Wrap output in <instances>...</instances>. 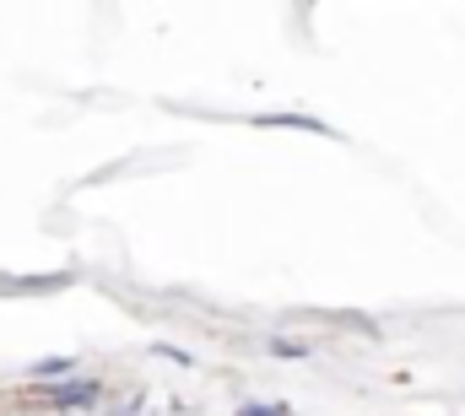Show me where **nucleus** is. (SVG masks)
Listing matches in <instances>:
<instances>
[{
	"instance_id": "f257e3e1",
	"label": "nucleus",
	"mask_w": 465,
	"mask_h": 416,
	"mask_svg": "<svg viewBox=\"0 0 465 416\" xmlns=\"http://www.w3.org/2000/svg\"><path fill=\"white\" fill-rule=\"evenodd\" d=\"M254 124H265V130H314V135H331V124H320V119H309V114H260Z\"/></svg>"
},
{
	"instance_id": "f03ea898",
	"label": "nucleus",
	"mask_w": 465,
	"mask_h": 416,
	"mask_svg": "<svg viewBox=\"0 0 465 416\" xmlns=\"http://www.w3.org/2000/svg\"><path fill=\"white\" fill-rule=\"evenodd\" d=\"M49 401H54V406H93V401H98V384L76 379V384H65V390H49Z\"/></svg>"
},
{
	"instance_id": "7ed1b4c3",
	"label": "nucleus",
	"mask_w": 465,
	"mask_h": 416,
	"mask_svg": "<svg viewBox=\"0 0 465 416\" xmlns=\"http://www.w3.org/2000/svg\"><path fill=\"white\" fill-rule=\"evenodd\" d=\"M271 352H276V357H309V346H303V341H298V346H292V341H276Z\"/></svg>"
},
{
	"instance_id": "20e7f679",
	"label": "nucleus",
	"mask_w": 465,
	"mask_h": 416,
	"mask_svg": "<svg viewBox=\"0 0 465 416\" xmlns=\"http://www.w3.org/2000/svg\"><path fill=\"white\" fill-rule=\"evenodd\" d=\"M238 416H287V406H238Z\"/></svg>"
}]
</instances>
